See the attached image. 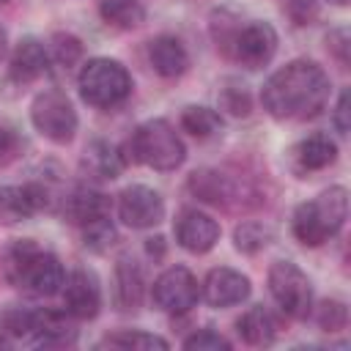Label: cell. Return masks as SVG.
Masks as SVG:
<instances>
[{
    "label": "cell",
    "instance_id": "6da1fadb",
    "mask_svg": "<svg viewBox=\"0 0 351 351\" xmlns=\"http://www.w3.org/2000/svg\"><path fill=\"white\" fill-rule=\"evenodd\" d=\"M329 99V77L313 60H291L274 71L261 90L263 110L277 121H304L324 110Z\"/></svg>",
    "mask_w": 351,
    "mask_h": 351
},
{
    "label": "cell",
    "instance_id": "7a4b0ae2",
    "mask_svg": "<svg viewBox=\"0 0 351 351\" xmlns=\"http://www.w3.org/2000/svg\"><path fill=\"white\" fill-rule=\"evenodd\" d=\"M5 277L11 285L33 293V296H52L63 291L66 271L52 252L38 250L30 239L16 241L5 255Z\"/></svg>",
    "mask_w": 351,
    "mask_h": 351
},
{
    "label": "cell",
    "instance_id": "3957f363",
    "mask_svg": "<svg viewBox=\"0 0 351 351\" xmlns=\"http://www.w3.org/2000/svg\"><path fill=\"white\" fill-rule=\"evenodd\" d=\"M346 217H348V192L343 186H332L293 211V236L304 247H321L343 228Z\"/></svg>",
    "mask_w": 351,
    "mask_h": 351
},
{
    "label": "cell",
    "instance_id": "277c9868",
    "mask_svg": "<svg viewBox=\"0 0 351 351\" xmlns=\"http://www.w3.org/2000/svg\"><path fill=\"white\" fill-rule=\"evenodd\" d=\"M126 159L148 165L154 170H176L186 159V148L176 134V129L167 121L156 118V121L140 123L132 132L126 143Z\"/></svg>",
    "mask_w": 351,
    "mask_h": 351
},
{
    "label": "cell",
    "instance_id": "5b68a950",
    "mask_svg": "<svg viewBox=\"0 0 351 351\" xmlns=\"http://www.w3.org/2000/svg\"><path fill=\"white\" fill-rule=\"evenodd\" d=\"M80 96L99 110L118 107L129 93H132V77L129 71L110 58H93L82 66L80 71Z\"/></svg>",
    "mask_w": 351,
    "mask_h": 351
},
{
    "label": "cell",
    "instance_id": "8992f818",
    "mask_svg": "<svg viewBox=\"0 0 351 351\" xmlns=\"http://www.w3.org/2000/svg\"><path fill=\"white\" fill-rule=\"evenodd\" d=\"M269 291L280 310L291 318H307L313 310V291L307 274L291 263V261H277L269 269Z\"/></svg>",
    "mask_w": 351,
    "mask_h": 351
},
{
    "label": "cell",
    "instance_id": "52a82bcc",
    "mask_svg": "<svg viewBox=\"0 0 351 351\" xmlns=\"http://www.w3.org/2000/svg\"><path fill=\"white\" fill-rule=\"evenodd\" d=\"M30 121L38 129L41 137H47V140H52L58 145L74 140L77 112H74L69 96L60 93V90H44V93H38L33 99V107H30Z\"/></svg>",
    "mask_w": 351,
    "mask_h": 351
},
{
    "label": "cell",
    "instance_id": "ba28073f",
    "mask_svg": "<svg viewBox=\"0 0 351 351\" xmlns=\"http://www.w3.org/2000/svg\"><path fill=\"white\" fill-rule=\"evenodd\" d=\"M241 66L261 69L266 66L277 52V33L269 22H250L244 27H236L230 49H228Z\"/></svg>",
    "mask_w": 351,
    "mask_h": 351
},
{
    "label": "cell",
    "instance_id": "9c48e42d",
    "mask_svg": "<svg viewBox=\"0 0 351 351\" xmlns=\"http://www.w3.org/2000/svg\"><path fill=\"white\" fill-rule=\"evenodd\" d=\"M197 296H200L197 280L184 266H173L162 271L154 282V302L165 313H186L189 307H195Z\"/></svg>",
    "mask_w": 351,
    "mask_h": 351
},
{
    "label": "cell",
    "instance_id": "30bf717a",
    "mask_svg": "<svg viewBox=\"0 0 351 351\" xmlns=\"http://www.w3.org/2000/svg\"><path fill=\"white\" fill-rule=\"evenodd\" d=\"M118 217L129 228H154L165 217V200L156 189L134 184L118 195Z\"/></svg>",
    "mask_w": 351,
    "mask_h": 351
},
{
    "label": "cell",
    "instance_id": "8fae6325",
    "mask_svg": "<svg viewBox=\"0 0 351 351\" xmlns=\"http://www.w3.org/2000/svg\"><path fill=\"white\" fill-rule=\"evenodd\" d=\"M49 192L41 184H25V186H0V225L22 222L41 208H47Z\"/></svg>",
    "mask_w": 351,
    "mask_h": 351
},
{
    "label": "cell",
    "instance_id": "7c38bea8",
    "mask_svg": "<svg viewBox=\"0 0 351 351\" xmlns=\"http://www.w3.org/2000/svg\"><path fill=\"white\" fill-rule=\"evenodd\" d=\"M63 304L71 318H80V321L96 318L101 307V291H99L96 277L82 269L69 274L63 282Z\"/></svg>",
    "mask_w": 351,
    "mask_h": 351
},
{
    "label": "cell",
    "instance_id": "4fadbf2b",
    "mask_svg": "<svg viewBox=\"0 0 351 351\" xmlns=\"http://www.w3.org/2000/svg\"><path fill=\"white\" fill-rule=\"evenodd\" d=\"M176 239L184 250L200 255V252H208L219 241V225L214 217H208L197 208H186V211H181V217L176 222Z\"/></svg>",
    "mask_w": 351,
    "mask_h": 351
},
{
    "label": "cell",
    "instance_id": "5bb4252c",
    "mask_svg": "<svg viewBox=\"0 0 351 351\" xmlns=\"http://www.w3.org/2000/svg\"><path fill=\"white\" fill-rule=\"evenodd\" d=\"M250 280L228 266L211 269L206 282H203V296L211 307H230V304H241L250 296Z\"/></svg>",
    "mask_w": 351,
    "mask_h": 351
},
{
    "label": "cell",
    "instance_id": "9a60e30c",
    "mask_svg": "<svg viewBox=\"0 0 351 351\" xmlns=\"http://www.w3.org/2000/svg\"><path fill=\"white\" fill-rule=\"evenodd\" d=\"M189 192L195 195V197H200L203 203H211V206H222V208H230L233 206V200H239L241 203V197H239V184L230 178V176H225V173H219V170H195L192 176H189Z\"/></svg>",
    "mask_w": 351,
    "mask_h": 351
},
{
    "label": "cell",
    "instance_id": "2e32d148",
    "mask_svg": "<svg viewBox=\"0 0 351 351\" xmlns=\"http://www.w3.org/2000/svg\"><path fill=\"white\" fill-rule=\"evenodd\" d=\"M38 346H66L74 343V324L69 313L60 310H30V337Z\"/></svg>",
    "mask_w": 351,
    "mask_h": 351
},
{
    "label": "cell",
    "instance_id": "e0dca14e",
    "mask_svg": "<svg viewBox=\"0 0 351 351\" xmlns=\"http://www.w3.org/2000/svg\"><path fill=\"white\" fill-rule=\"evenodd\" d=\"M47 63H49V55L44 49L41 41L36 38H22L11 55V71H8V80H14L16 85H27V82H36L44 71H47Z\"/></svg>",
    "mask_w": 351,
    "mask_h": 351
},
{
    "label": "cell",
    "instance_id": "ac0fdd59",
    "mask_svg": "<svg viewBox=\"0 0 351 351\" xmlns=\"http://www.w3.org/2000/svg\"><path fill=\"white\" fill-rule=\"evenodd\" d=\"M110 214V200L96 192V189H88V186H80L74 189L69 197H63V217L71 222V225H90L101 217Z\"/></svg>",
    "mask_w": 351,
    "mask_h": 351
},
{
    "label": "cell",
    "instance_id": "d6986e66",
    "mask_svg": "<svg viewBox=\"0 0 351 351\" xmlns=\"http://www.w3.org/2000/svg\"><path fill=\"white\" fill-rule=\"evenodd\" d=\"M148 58H151V66L156 74L173 80V77H181L189 66V55L184 49V44L176 38V36H159L151 41L148 47Z\"/></svg>",
    "mask_w": 351,
    "mask_h": 351
},
{
    "label": "cell",
    "instance_id": "ffe728a7",
    "mask_svg": "<svg viewBox=\"0 0 351 351\" xmlns=\"http://www.w3.org/2000/svg\"><path fill=\"white\" fill-rule=\"evenodd\" d=\"M143 302V271L134 261L121 258L115 266V304L123 313L137 310Z\"/></svg>",
    "mask_w": 351,
    "mask_h": 351
},
{
    "label": "cell",
    "instance_id": "44dd1931",
    "mask_svg": "<svg viewBox=\"0 0 351 351\" xmlns=\"http://www.w3.org/2000/svg\"><path fill=\"white\" fill-rule=\"evenodd\" d=\"M82 170L93 178H118L123 170V156L115 145H110L107 140H93L85 148L82 156Z\"/></svg>",
    "mask_w": 351,
    "mask_h": 351
},
{
    "label": "cell",
    "instance_id": "7402d4cb",
    "mask_svg": "<svg viewBox=\"0 0 351 351\" xmlns=\"http://www.w3.org/2000/svg\"><path fill=\"white\" fill-rule=\"evenodd\" d=\"M293 159L299 170H324L337 159V145L326 134H310L293 148Z\"/></svg>",
    "mask_w": 351,
    "mask_h": 351
},
{
    "label": "cell",
    "instance_id": "603a6c76",
    "mask_svg": "<svg viewBox=\"0 0 351 351\" xmlns=\"http://www.w3.org/2000/svg\"><path fill=\"white\" fill-rule=\"evenodd\" d=\"M236 332L247 346H269L274 340V321L261 304H255L236 321Z\"/></svg>",
    "mask_w": 351,
    "mask_h": 351
},
{
    "label": "cell",
    "instance_id": "cb8c5ba5",
    "mask_svg": "<svg viewBox=\"0 0 351 351\" xmlns=\"http://www.w3.org/2000/svg\"><path fill=\"white\" fill-rule=\"evenodd\" d=\"M99 11L107 25L121 27V30H132L145 19V8L137 0H101Z\"/></svg>",
    "mask_w": 351,
    "mask_h": 351
},
{
    "label": "cell",
    "instance_id": "d4e9b609",
    "mask_svg": "<svg viewBox=\"0 0 351 351\" xmlns=\"http://www.w3.org/2000/svg\"><path fill=\"white\" fill-rule=\"evenodd\" d=\"M181 126H184L192 137L206 140V137H211V134L219 132L222 118H219V112H214V110H208V107H186L184 115H181Z\"/></svg>",
    "mask_w": 351,
    "mask_h": 351
},
{
    "label": "cell",
    "instance_id": "484cf974",
    "mask_svg": "<svg viewBox=\"0 0 351 351\" xmlns=\"http://www.w3.org/2000/svg\"><path fill=\"white\" fill-rule=\"evenodd\" d=\"M101 346H110V348H123V351H165L167 348V340L156 337V335H148V332H115V335H107Z\"/></svg>",
    "mask_w": 351,
    "mask_h": 351
},
{
    "label": "cell",
    "instance_id": "4316f807",
    "mask_svg": "<svg viewBox=\"0 0 351 351\" xmlns=\"http://www.w3.org/2000/svg\"><path fill=\"white\" fill-rule=\"evenodd\" d=\"M233 241H236V250L239 252L252 255V252L263 250L271 241V230L266 225H261V222H241L236 228V233H233Z\"/></svg>",
    "mask_w": 351,
    "mask_h": 351
},
{
    "label": "cell",
    "instance_id": "83f0119b",
    "mask_svg": "<svg viewBox=\"0 0 351 351\" xmlns=\"http://www.w3.org/2000/svg\"><path fill=\"white\" fill-rule=\"evenodd\" d=\"M82 239H85V247H90L96 252H104L115 241V228H112L110 217H101V219L85 225L82 228Z\"/></svg>",
    "mask_w": 351,
    "mask_h": 351
},
{
    "label": "cell",
    "instance_id": "f1b7e54d",
    "mask_svg": "<svg viewBox=\"0 0 351 351\" xmlns=\"http://www.w3.org/2000/svg\"><path fill=\"white\" fill-rule=\"evenodd\" d=\"M318 324H321L324 332H340V329H346V324H348L346 304L337 302V299L321 302V307H318Z\"/></svg>",
    "mask_w": 351,
    "mask_h": 351
},
{
    "label": "cell",
    "instance_id": "f546056e",
    "mask_svg": "<svg viewBox=\"0 0 351 351\" xmlns=\"http://www.w3.org/2000/svg\"><path fill=\"white\" fill-rule=\"evenodd\" d=\"M219 107H222L225 112L236 115V118L250 115V93H247V88H244V85H228V88H222V93H219Z\"/></svg>",
    "mask_w": 351,
    "mask_h": 351
},
{
    "label": "cell",
    "instance_id": "4dcf8cb0",
    "mask_svg": "<svg viewBox=\"0 0 351 351\" xmlns=\"http://www.w3.org/2000/svg\"><path fill=\"white\" fill-rule=\"evenodd\" d=\"M0 326L5 335L11 337H19V340H27L30 337V310L25 307H11L0 315Z\"/></svg>",
    "mask_w": 351,
    "mask_h": 351
},
{
    "label": "cell",
    "instance_id": "1f68e13d",
    "mask_svg": "<svg viewBox=\"0 0 351 351\" xmlns=\"http://www.w3.org/2000/svg\"><path fill=\"white\" fill-rule=\"evenodd\" d=\"M80 55H82V44L74 38V36H69V33H58L55 38H52V58L60 63V66H74L77 60H80Z\"/></svg>",
    "mask_w": 351,
    "mask_h": 351
},
{
    "label": "cell",
    "instance_id": "d6a6232c",
    "mask_svg": "<svg viewBox=\"0 0 351 351\" xmlns=\"http://www.w3.org/2000/svg\"><path fill=\"white\" fill-rule=\"evenodd\" d=\"M184 348H189V351H228L230 343L214 329H200L184 340Z\"/></svg>",
    "mask_w": 351,
    "mask_h": 351
},
{
    "label": "cell",
    "instance_id": "836d02e7",
    "mask_svg": "<svg viewBox=\"0 0 351 351\" xmlns=\"http://www.w3.org/2000/svg\"><path fill=\"white\" fill-rule=\"evenodd\" d=\"M16 154H19V137H16V132L11 126L0 123V167L8 165V162H14Z\"/></svg>",
    "mask_w": 351,
    "mask_h": 351
},
{
    "label": "cell",
    "instance_id": "e575fe53",
    "mask_svg": "<svg viewBox=\"0 0 351 351\" xmlns=\"http://www.w3.org/2000/svg\"><path fill=\"white\" fill-rule=\"evenodd\" d=\"M326 47H329V52L337 58V63L346 69V66H348V33H346V30H332V33L326 36Z\"/></svg>",
    "mask_w": 351,
    "mask_h": 351
},
{
    "label": "cell",
    "instance_id": "d590c367",
    "mask_svg": "<svg viewBox=\"0 0 351 351\" xmlns=\"http://www.w3.org/2000/svg\"><path fill=\"white\" fill-rule=\"evenodd\" d=\"M288 14H291V19L296 25H310L318 16V8L310 0H291L288 3Z\"/></svg>",
    "mask_w": 351,
    "mask_h": 351
},
{
    "label": "cell",
    "instance_id": "8d00e7d4",
    "mask_svg": "<svg viewBox=\"0 0 351 351\" xmlns=\"http://www.w3.org/2000/svg\"><path fill=\"white\" fill-rule=\"evenodd\" d=\"M348 101H351V93H348V88L340 93V99H337V107H335V126H337V132L340 134H348Z\"/></svg>",
    "mask_w": 351,
    "mask_h": 351
},
{
    "label": "cell",
    "instance_id": "74e56055",
    "mask_svg": "<svg viewBox=\"0 0 351 351\" xmlns=\"http://www.w3.org/2000/svg\"><path fill=\"white\" fill-rule=\"evenodd\" d=\"M148 255H154V258H162L165 255V239L162 236H156V239H148Z\"/></svg>",
    "mask_w": 351,
    "mask_h": 351
},
{
    "label": "cell",
    "instance_id": "f35d334b",
    "mask_svg": "<svg viewBox=\"0 0 351 351\" xmlns=\"http://www.w3.org/2000/svg\"><path fill=\"white\" fill-rule=\"evenodd\" d=\"M5 44H8V36H5V30L0 27V60H3V55H5Z\"/></svg>",
    "mask_w": 351,
    "mask_h": 351
},
{
    "label": "cell",
    "instance_id": "ab89813d",
    "mask_svg": "<svg viewBox=\"0 0 351 351\" xmlns=\"http://www.w3.org/2000/svg\"><path fill=\"white\" fill-rule=\"evenodd\" d=\"M329 3H335V5H346L348 0H329Z\"/></svg>",
    "mask_w": 351,
    "mask_h": 351
},
{
    "label": "cell",
    "instance_id": "60d3db41",
    "mask_svg": "<svg viewBox=\"0 0 351 351\" xmlns=\"http://www.w3.org/2000/svg\"><path fill=\"white\" fill-rule=\"evenodd\" d=\"M3 3H8V0H0V5H3Z\"/></svg>",
    "mask_w": 351,
    "mask_h": 351
}]
</instances>
